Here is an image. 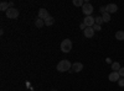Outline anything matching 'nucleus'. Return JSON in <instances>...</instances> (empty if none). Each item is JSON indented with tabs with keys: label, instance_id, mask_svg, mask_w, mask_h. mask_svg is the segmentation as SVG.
<instances>
[{
	"label": "nucleus",
	"instance_id": "5",
	"mask_svg": "<svg viewBox=\"0 0 124 91\" xmlns=\"http://www.w3.org/2000/svg\"><path fill=\"white\" fill-rule=\"evenodd\" d=\"M83 24L87 27H93V26H94V24H96V20H94V17H92V16H86Z\"/></svg>",
	"mask_w": 124,
	"mask_h": 91
},
{
	"label": "nucleus",
	"instance_id": "18",
	"mask_svg": "<svg viewBox=\"0 0 124 91\" xmlns=\"http://www.w3.org/2000/svg\"><path fill=\"white\" fill-rule=\"evenodd\" d=\"M94 20H96V25H102L103 24V18H102V16H97V17H94Z\"/></svg>",
	"mask_w": 124,
	"mask_h": 91
},
{
	"label": "nucleus",
	"instance_id": "15",
	"mask_svg": "<svg viewBox=\"0 0 124 91\" xmlns=\"http://www.w3.org/2000/svg\"><path fill=\"white\" fill-rule=\"evenodd\" d=\"M120 64L118 62H114V63H112V69H113V72H119V69H120Z\"/></svg>",
	"mask_w": 124,
	"mask_h": 91
},
{
	"label": "nucleus",
	"instance_id": "7",
	"mask_svg": "<svg viewBox=\"0 0 124 91\" xmlns=\"http://www.w3.org/2000/svg\"><path fill=\"white\" fill-rule=\"evenodd\" d=\"M108 79L110 80L112 83H116V81H118V80L120 79V75H119V73H118V72H112V73L109 74Z\"/></svg>",
	"mask_w": 124,
	"mask_h": 91
},
{
	"label": "nucleus",
	"instance_id": "19",
	"mask_svg": "<svg viewBox=\"0 0 124 91\" xmlns=\"http://www.w3.org/2000/svg\"><path fill=\"white\" fill-rule=\"evenodd\" d=\"M118 85H119V86H122V87L124 86V78H122V79H119V80H118Z\"/></svg>",
	"mask_w": 124,
	"mask_h": 91
},
{
	"label": "nucleus",
	"instance_id": "17",
	"mask_svg": "<svg viewBox=\"0 0 124 91\" xmlns=\"http://www.w3.org/2000/svg\"><path fill=\"white\" fill-rule=\"evenodd\" d=\"M73 5L75 6H83L85 1H82V0H73Z\"/></svg>",
	"mask_w": 124,
	"mask_h": 91
},
{
	"label": "nucleus",
	"instance_id": "16",
	"mask_svg": "<svg viewBox=\"0 0 124 91\" xmlns=\"http://www.w3.org/2000/svg\"><path fill=\"white\" fill-rule=\"evenodd\" d=\"M102 18H103V22H109L110 21V14L104 12V14H103V16H102Z\"/></svg>",
	"mask_w": 124,
	"mask_h": 91
},
{
	"label": "nucleus",
	"instance_id": "21",
	"mask_svg": "<svg viewBox=\"0 0 124 91\" xmlns=\"http://www.w3.org/2000/svg\"><path fill=\"white\" fill-rule=\"evenodd\" d=\"M93 30H94V31H101L102 28H101L99 25H96V24H94V26H93Z\"/></svg>",
	"mask_w": 124,
	"mask_h": 91
},
{
	"label": "nucleus",
	"instance_id": "9",
	"mask_svg": "<svg viewBox=\"0 0 124 91\" xmlns=\"http://www.w3.org/2000/svg\"><path fill=\"white\" fill-rule=\"evenodd\" d=\"M82 69H83V64L82 63H75V64H72V68H71V70L73 73H79Z\"/></svg>",
	"mask_w": 124,
	"mask_h": 91
},
{
	"label": "nucleus",
	"instance_id": "13",
	"mask_svg": "<svg viewBox=\"0 0 124 91\" xmlns=\"http://www.w3.org/2000/svg\"><path fill=\"white\" fill-rule=\"evenodd\" d=\"M54 24H55V18L52 16H50V17H47L45 20V25L46 26H51V25H54Z\"/></svg>",
	"mask_w": 124,
	"mask_h": 91
},
{
	"label": "nucleus",
	"instance_id": "4",
	"mask_svg": "<svg viewBox=\"0 0 124 91\" xmlns=\"http://www.w3.org/2000/svg\"><path fill=\"white\" fill-rule=\"evenodd\" d=\"M82 11H83V14H85L86 16H91L92 12H93V6H92V4L85 3V5L82 6Z\"/></svg>",
	"mask_w": 124,
	"mask_h": 91
},
{
	"label": "nucleus",
	"instance_id": "3",
	"mask_svg": "<svg viewBox=\"0 0 124 91\" xmlns=\"http://www.w3.org/2000/svg\"><path fill=\"white\" fill-rule=\"evenodd\" d=\"M5 14H6V17L8 18H13L14 20V18H17L19 17V10L15 9V7H10Z\"/></svg>",
	"mask_w": 124,
	"mask_h": 91
},
{
	"label": "nucleus",
	"instance_id": "20",
	"mask_svg": "<svg viewBox=\"0 0 124 91\" xmlns=\"http://www.w3.org/2000/svg\"><path fill=\"white\" fill-rule=\"evenodd\" d=\"M118 73H119V75H120V78H124V68H120Z\"/></svg>",
	"mask_w": 124,
	"mask_h": 91
},
{
	"label": "nucleus",
	"instance_id": "2",
	"mask_svg": "<svg viewBox=\"0 0 124 91\" xmlns=\"http://www.w3.org/2000/svg\"><path fill=\"white\" fill-rule=\"evenodd\" d=\"M71 49H72V42H71V39H68V38L63 39V41L61 42V50L63 53H70Z\"/></svg>",
	"mask_w": 124,
	"mask_h": 91
},
{
	"label": "nucleus",
	"instance_id": "1",
	"mask_svg": "<svg viewBox=\"0 0 124 91\" xmlns=\"http://www.w3.org/2000/svg\"><path fill=\"white\" fill-rule=\"evenodd\" d=\"M71 68H72V64L68 62L67 59H62L61 62L57 64V70L60 73H65V72H67V70L70 72Z\"/></svg>",
	"mask_w": 124,
	"mask_h": 91
},
{
	"label": "nucleus",
	"instance_id": "10",
	"mask_svg": "<svg viewBox=\"0 0 124 91\" xmlns=\"http://www.w3.org/2000/svg\"><path fill=\"white\" fill-rule=\"evenodd\" d=\"M106 7H107V12L108 14H113V12H117L118 11V6L116 4H108Z\"/></svg>",
	"mask_w": 124,
	"mask_h": 91
},
{
	"label": "nucleus",
	"instance_id": "12",
	"mask_svg": "<svg viewBox=\"0 0 124 91\" xmlns=\"http://www.w3.org/2000/svg\"><path fill=\"white\" fill-rule=\"evenodd\" d=\"M44 25H45V21H44V20H41V18H39V17L35 20V26H36L37 28H41Z\"/></svg>",
	"mask_w": 124,
	"mask_h": 91
},
{
	"label": "nucleus",
	"instance_id": "6",
	"mask_svg": "<svg viewBox=\"0 0 124 91\" xmlns=\"http://www.w3.org/2000/svg\"><path fill=\"white\" fill-rule=\"evenodd\" d=\"M47 17H50V14H48L47 10L44 9V7L40 9V10H39V18H41V20H44V21H45Z\"/></svg>",
	"mask_w": 124,
	"mask_h": 91
},
{
	"label": "nucleus",
	"instance_id": "14",
	"mask_svg": "<svg viewBox=\"0 0 124 91\" xmlns=\"http://www.w3.org/2000/svg\"><path fill=\"white\" fill-rule=\"evenodd\" d=\"M116 38L118 39V41H124V31H117Z\"/></svg>",
	"mask_w": 124,
	"mask_h": 91
},
{
	"label": "nucleus",
	"instance_id": "8",
	"mask_svg": "<svg viewBox=\"0 0 124 91\" xmlns=\"http://www.w3.org/2000/svg\"><path fill=\"white\" fill-rule=\"evenodd\" d=\"M83 35H85L86 38H92L94 36V30H93V27H87L83 31Z\"/></svg>",
	"mask_w": 124,
	"mask_h": 91
},
{
	"label": "nucleus",
	"instance_id": "23",
	"mask_svg": "<svg viewBox=\"0 0 124 91\" xmlns=\"http://www.w3.org/2000/svg\"><path fill=\"white\" fill-rule=\"evenodd\" d=\"M79 27H81V28H82V30H83V31H85V30H86V28H87V26H86V25H85V24H83V22H82V24H81V25H79Z\"/></svg>",
	"mask_w": 124,
	"mask_h": 91
},
{
	"label": "nucleus",
	"instance_id": "25",
	"mask_svg": "<svg viewBox=\"0 0 124 91\" xmlns=\"http://www.w3.org/2000/svg\"><path fill=\"white\" fill-rule=\"evenodd\" d=\"M51 91H57V90H51Z\"/></svg>",
	"mask_w": 124,
	"mask_h": 91
},
{
	"label": "nucleus",
	"instance_id": "11",
	"mask_svg": "<svg viewBox=\"0 0 124 91\" xmlns=\"http://www.w3.org/2000/svg\"><path fill=\"white\" fill-rule=\"evenodd\" d=\"M10 9V5H9V3H6V1H3L1 4H0V10L1 11H8V10Z\"/></svg>",
	"mask_w": 124,
	"mask_h": 91
},
{
	"label": "nucleus",
	"instance_id": "24",
	"mask_svg": "<svg viewBox=\"0 0 124 91\" xmlns=\"http://www.w3.org/2000/svg\"><path fill=\"white\" fill-rule=\"evenodd\" d=\"M106 62H107V63H112V60H110V58H107Z\"/></svg>",
	"mask_w": 124,
	"mask_h": 91
},
{
	"label": "nucleus",
	"instance_id": "22",
	"mask_svg": "<svg viewBox=\"0 0 124 91\" xmlns=\"http://www.w3.org/2000/svg\"><path fill=\"white\" fill-rule=\"evenodd\" d=\"M99 11H101L102 14H104V12H107V7H106V6H101V9H99Z\"/></svg>",
	"mask_w": 124,
	"mask_h": 91
}]
</instances>
